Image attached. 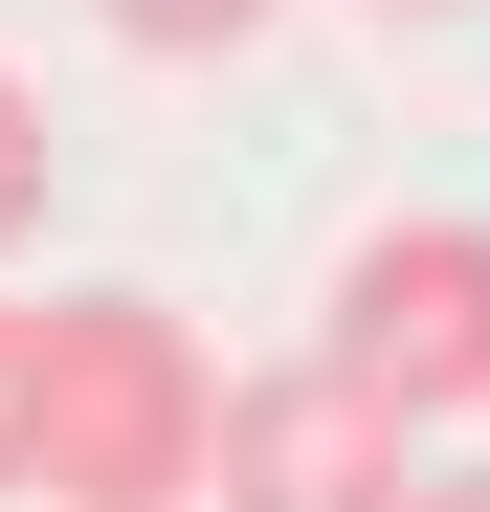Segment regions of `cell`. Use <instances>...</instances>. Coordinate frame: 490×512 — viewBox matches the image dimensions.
<instances>
[{
  "mask_svg": "<svg viewBox=\"0 0 490 512\" xmlns=\"http://www.w3.org/2000/svg\"><path fill=\"white\" fill-rule=\"evenodd\" d=\"M223 468V357L156 290H67L45 312V512H201Z\"/></svg>",
  "mask_w": 490,
  "mask_h": 512,
  "instance_id": "1",
  "label": "cell"
},
{
  "mask_svg": "<svg viewBox=\"0 0 490 512\" xmlns=\"http://www.w3.org/2000/svg\"><path fill=\"white\" fill-rule=\"evenodd\" d=\"M335 379H379L401 423H468L490 401V223H357L335 245V334H312Z\"/></svg>",
  "mask_w": 490,
  "mask_h": 512,
  "instance_id": "2",
  "label": "cell"
},
{
  "mask_svg": "<svg viewBox=\"0 0 490 512\" xmlns=\"http://www.w3.org/2000/svg\"><path fill=\"white\" fill-rule=\"evenodd\" d=\"M201 512H424V423L379 379H335V357H268V379H223Z\"/></svg>",
  "mask_w": 490,
  "mask_h": 512,
  "instance_id": "3",
  "label": "cell"
},
{
  "mask_svg": "<svg viewBox=\"0 0 490 512\" xmlns=\"http://www.w3.org/2000/svg\"><path fill=\"white\" fill-rule=\"evenodd\" d=\"M112 45H156V67H223V45H268V0H90Z\"/></svg>",
  "mask_w": 490,
  "mask_h": 512,
  "instance_id": "4",
  "label": "cell"
},
{
  "mask_svg": "<svg viewBox=\"0 0 490 512\" xmlns=\"http://www.w3.org/2000/svg\"><path fill=\"white\" fill-rule=\"evenodd\" d=\"M0 490H45V312H0Z\"/></svg>",
  "mask_w": 490,
  "mask_h": 512,
  "instance_id": "5",
  "label": "cell"
},
{
  "mask_svg": "<svg viewBox=\"0 0 490 512\" xmlns=\"http://www.w3.org/2000/svg\"><path fill=\"white\" fill-rule=\"evenodd\" d=\"M45 179H67V134H45V90H23V67H0V245L45 223Z\"/></svg>",
  "mask_w": 490,
  "mask_h": 512,
  "instance_id": "6",
  "label": "cell"
},
{
  "mask_svg": "<svg viewBox=\"0 0 490 512\" xmlns=\"http://www.w3.org/2000/svg\"><path fill=\"white\" fill-rule=\"evenodd\" d=\"M424 512H490V468H424Z\"/></svg>",
  "mask_w": 490,
  "mask_h": 512,
  "instance_id": "7",
  "label": "cell"
},
{
  "mask_svg": "<svg viewBox=\"0 0 490 512\" xmlns=\"http://www.w3.org/2000/svg\"><path fill=\"white\" fill-rule=\"evenodd\" d=\"M357 23H468V0H357Z\"/></svg>",
  "mask_w": 490,
  "mask_h": 512,
  "instance_id": "8",
  "label": "cell"
}]
</instances>
